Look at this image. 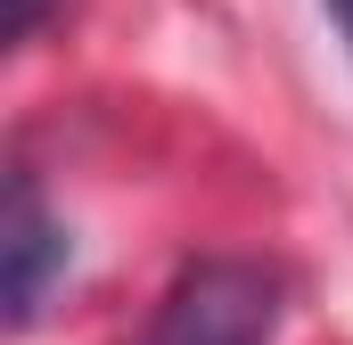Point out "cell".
Segmentation results:
<instances>
[{
  "label": "cell",
  "mask_w": 353,
  "mask_h": 345,
  "mask_svg": "<svg viewBox=\"0 0 353 345\" xmlns=\"http://www.w3.org/2000/svg\"><path fill=\"white\" fill-rule=\"evenodd\" d=\"M329 17H337V33H345V50H353V0H329Z\"/></svg>",
  "instance_id": "4"
},
{
  "label": "cell",
  "mask_w": 353,
  "mask_h": 345,
  "mask_svg": "<svg viewBox=\"0 0 353 345\" xmlns=\"http://www.w3.org/2000/svg\"><path fill=\"white\" fill-rule=\"evenodd\" d=\"M50 8H58V0H8V33H17V41H33V25H41Z\"/></svg>",
  "instance_id": "3"
},
{
  "label": "cell",
  "mask_w": 353,
  "mask_h": 345,
  "mask_svg": "<svg viewBox=\"0 0 353 345\" xmlns=\"http://www.w3.org/2000/svg\"><path fill=\"white\" fill-rule=\"evenodd\" d=\"M279 304H288L279 271L239 263V255H205L165 288V304L148 321V345H271Z\"/></svg>",
  "instance_id": "1"
},
{
  "label": "cell",
  "mask_w": 353,
  "mask_h": 345,
  "mask_svg": "<svg viewBox=\"0 0 353 345\" xmlns=\"http://www.w3.org/2000/svg\"><path fill=\"white\" fill-rule=\"evenodd\" d=\"M50 271H66V230L50 222V206L33 197V181H17V197H8V321L17 329L41 313Z\"/></svg>",
  "instance_id": "2"
}]
</instances>
